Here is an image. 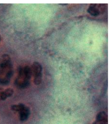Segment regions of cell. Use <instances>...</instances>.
<instances>
[{"mask_svg":"<svg viewBox=\"0 0 112 124\" xmlns=\"http://www.w3.org/2000/svg\"><path fill=\"white\" fill-rule=\"evenodd\" d=\"M11 61L8 54H4L0 59V72L4 70L5 68H11Z\"/></svg>","mask_w":112,"mask_h":124,"instance_id":"cell-1","label":"cell"},{"mask_svg":"<svg viewBox=\"0 0 112 124\" xmlns=\"http://www.w3.org/2000/svg\"><path fill=\"white\" fill-rule=\"evenodd\" d=\"M32 69V73L35 77L42 76V67L40 64L37 62H34L31 68Z\"/></svg>","mask_w":112,"mask_h":124,"instance_id":"cell-2","label":"cell"},{"mask_svg":"<svg viewBox=\"0 0 112 124\" xmlns=\"http://www.w3.org/2000/svg\"><path fill=\"white\" fill-rule=\"evenodd\" d=\"M92 4L90 5V7L88 8L87 10V12L88 13H90V14L93 16H97L99 15L100 13V8L99 4Z\"/></svg>","mask_w":112,"mask_h":124,"instance_id":"cell-3","label":"cell"},{"mask_svg":"<svg viewBox=\"0 0 112 124\" xmlns=\"http://www.w3.org/2000/svg\"><path fill=\"white\" fill-rule=\"evenodd\" d=\"M15 84L19 88L24 89L28 87L30 82L29 80L18 78L15 80Z\"/></svg>","mask_w":112,"mask_h":124,"instance_id":"cell-4","label":"cell"},{"mask_svg":"<svg viewBox=\"0 0 112 124\" xmlns=\"http://www.w3.org/2000/svg\"><path fill=\"white\" fill-rule=\"evenodd\" d=\"M19 113L20 119L22 121H24L28 118L30 113V111L28 107L25 106Z\"/></svg>","mask_w":112,"mask_h":124,"instance_id":"cell-5","label":"cell"},{"mask_svg":"<svg viewBox=\"0 0 112 124\" xmlns=\"http://www.w3.org/2000/svg\"><path fill=\"white\" fill-rule=\"evenodd\" d=\"M23 69L24 78V79L30 80L32 75L31 67L28 66H26L23 68Z\"/></svg>","mask_w":112,"mask_h":124,"instance_id":"cell-6","label":"cell"},{"mask_svg":"<svg viewBox=\"0 0 112 124\" xmlns=\"http://www.w3.org/2000/svg\"><path fill=\"white\" fill-rule=\"evenodd\" d=\"M25 106L22 104H20L18 105H14L12 106L11 109L14 111L20 112L25 107Z\"/></svg>","mask_w":112,"mask_h":124,"instance_id":"cell-7","label":"cell"},{"mask_svg":"<svg viewBox=\"0 0 112 124\" xmlns=\"http://www.w3.org/2000/svg\"><path fill=\"white\" fill-rule=\"evenodd\" d=\"M4 92L7 98L12 96L14 93L13 90L11 88H7L5 90V91H4Z\"/></svg>","mask_w":112,"mask_h":124,"instance_id":"cell-8","label":"cell"},{"mask_svg":"<svg viewBox=\"0 0 112 124\" xmlns=\"http://www.w3.org/2000/svg\"><path fill=\"white\" fill-rule=\"evenodd\" d=\"M42 76L35 77L34 82L35 85H38L41 84L42 82Z\"/></svg>","mask_w":112,"mask_h":124,"instance_id":"cell-9","label":"cell"},{"mask_svg":"<svg viewBox=\"0 0 112 124\" xmlns=\"http://www.w3.org/2000/svg\"><path fill=\"white\" fill-rule=\"evenodd\" d=\"M10 80L6 79V78H0V84L3 85H6L9 84L10 83Z\"/></svg>","mask_w":112,"mask_h":124,"instance_id":"cell-10","label":"cell"},{"mask_svg":"<svg viewBox=\"0 0 112 124\" xmlns=\"http://www.w3.org/2000/svg\"><path fill=\"white\" fill-rule=\"evenodd\" d=\"M13 75V71L12 70H10L7 72L6 74L5 78L10 80L11 78L12 77Z\"/></svg>","mask_w":112,"mask_h":124,"instance_id":"cell-11","label":"cell"},{"mask_svg":"<svg viewBox=\"0 0 112 124\" xmlns=\"http://www.w3.org/2000/svg\"><path fill=\"white\" fill-rule=\"evenodd\" d=\"M7 97L5 95V93L4 91H3L1 93L0 95V100H5L7 99Z\"/></svg>","mask_w":112,"mask_h":124,"instance_id":"cell-12","label":"cell"},{"mask_svg":"<svg viewBox=\"0 0 112 124\" xmlns=\"http://www.w3.org/2000/svg\"><path fill=\"white\" fill-rule=\"evenodd\" d=\"M3 91V89H2V88H0V100L1 94L2 92Z\"/></svg>","mask_w":112,"mask_h":124,"instance_id":"cell-13","label":"cell"},{"mask_svg":"<svg viewBox=\"0 0 112 124\" xmlns=\"http://www.w3.org/2000/svg\"><path fill=\"white\" fill-rule=\"evenodd\" d=\"M1 36L0 35V41H1Z\"/></svg>","mask_w":112,"mask_h":124,"instance_id":"cell-14","label":"cell"}]
</instances>
